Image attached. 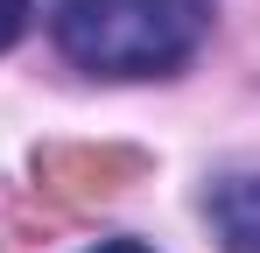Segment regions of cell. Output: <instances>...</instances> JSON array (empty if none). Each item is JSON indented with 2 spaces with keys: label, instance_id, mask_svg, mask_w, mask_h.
Instances as JSON below:
<instances>
[{
  "label": "cell",
  "instance_id": "6da1fadb",
  "mask_svg": "<svg viewBox=\"0 0 260 253\" xmlns=\"http://www.w3.org/2000/svg\"><path fill=\"white\" fill-rule=\"evenodd\" d=\"M56 49L91 78H169L211 36V0H56Z\"/></svg>",
  "mask_w": 260,
  "mask_h": 253
},
{
  "label": "cell",
  "instance_id": "7a4b0ae2",
  "mask_svg": "<svg viewBox=\"0 0 260 253\" xmlns=\"http://www.w3.org/2000/svg\"><path fill=\"white\" fill-rule=\"evenodd\" d=\"M204 211H211L225 253H260V162L218 169L204 190Z\"/></svg>",
  "mask_w": 260,
  "mask_h": 253
},
{
  "label": "cell",
  "instance_id": "3957f363",
  "mask_svg": "<svg viewBox=\"0 0 260 253\" xmlns=\"http://www.w3.org/2000/svg\"><path fill=\"white\" fill-rule=\"evenodd\" d=\"M28 14H36V0H0V56L21 42V28H28Z\"/></svg>",
  "mask_w": 260,
  "mask_h": 253
},
{
  "label": "cell",
  "instance_id": "277c9868",
  "mask_svg": "<svg viewBox=\"0 0 260 253\" xmlns=\"http://www.w3.org/2000/svg\"><path fill=\"white\" fill-rule=\"evenodd\" d=\"M91 253H155V246H148V239H99Z\"/></svg>",
  "mask_w": 260,
  "mask_h": 253
}]
</instances>
